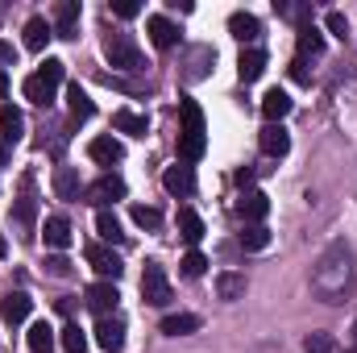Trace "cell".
I'll return each instance as SVG.
<instances>
[{
	"label": "cell",
	"mask_w": 357,
	"mask_h": 353,
	"mask_svg": "<svg viewBox=\"0 0 357 353\" xmlns=\"http://www.w3.org/2000/svg\"><path fill=\"white\" fill-rule=\"evenodd\" d=\"M237 216H241L245 225H262L270 216V195L266 191H245V195L237 200Z\"/></svg>",
	"instance_id": "11"
},
{
	"label": "cell",
	"mask_w": 357,
	"mask_h": 353,
	"mask_svg": "<svg viewBox=\"0 0 357 353\" xmlns=\"http://www.w3.org/2000/svg\"><path fill=\"white\" fill-rule=\"evenodd\" d=\"M96 345L104 353L125 350V320H121V316H100V320H96Z\"/></svg>",
	"instance_id": "9"
},
{
	"label": "cell",
	"mask_w": 357,
	"mask_h": 353,
	"mask_svg": "<svg viewBox=\"0 0 357 353\" xmlns=\"http://www.w3.org/2000/svg\"><path fill=\"white\" fill-rule=\"evenodd\" d=\"M291 108H295V100H291L287 91L274 88V91H266V96H262V117H266V125H282V117H287Z\"/></svg>",
	"instance_id": "22"
},
{
	"label": "cell",
	"mask_w": 357,
	"mask_h": 353,
	"mask_svg": "<svg viewBox=\"0 0 357 353\" xmlns=\"http://www.w3.org/2000/svg\"><path fill=\"white\" fill-rule=\"evenodd\" d=\"M88 154H91V163H100V167H112V163H121L125 158V146L116 142V137H91L88 142Z\"/></svg>",
	"instance_id": "15"
},
{
	"label": "cell",
	"mask_w": 357,
	"mask_h": 353,
	"mask_svg": "<svg viewBox=\"0 0 357 353\" xmlns=\"http://www.w3.org/2000/svg\"><path fill=\"white\" fill-rule=\"evenodd\" d=\"M262 71H266V54H262L258 46L241 50V59H237V75H241V84H258Z\"/></svg>",
	"instance_id": "19"
},
{
	"label": "cell",
	"mask_w": 357,
	"mask_h": 353,
	"mask_svg": "<svg viewBox=\"0 0 357 353\" xmlns=\"http://www.w3.org/2000/svg\"><path fill=\"white\" fill-rule=\"evenodd\" d=\"M178 117H183V133H178V154L183 163H199L204 150H208V125H204V108L195 100H183L178 104Z\"/></svg>",
	"instance_id": "2"
},
{
	"label": "cell",
	"mask_w": 357,
	"mask_h": 353,
	"mask_svg": "<svg viewBox=\"0 0 357 353\" xmlns=\"http://www.w3.org/2000/svg\"><path fill=\"white\" fill-rule=\"evenodd\" d=\"M59 341H63V350L67 353H88V333H84L79 324H67Z\"/></svg>",
	"instance_id": "36"
},
{
	"label": "cell",
	"mask_w": 357,
	"mask_h": 353,
	"mask_svg": "<svg viewBox=\"0 0 357 353\" xmlns=\"http://www.w3.org/2000/svg\"><path fill=\"white\" fill-rule=\"evenodd\" d=\"M104 59L112 63V71H125V75H137V71L146 67L142 46L133 42V33H121V29L104 33Z\"/></svg>",
	"instance_id": "4"
},
{
	"label": "cell",
	"mask_w": 357,
	"mask_h": 353,
	"mask_svg": "<svg viewBox=\"0 0 357 353\" xmlns=\"http://www.w3.org/2000/svg\"><path fill=\"white\" fill-rule=\"evenodd\" d=\"M237 241H241V250L258 254V250H266V246H270V229H266V225H245Z\"/></svg>",
	"instance_id": "34"
},
{
	"label": "cell",
	"mask_w": 357,
	"mask_h": 353,
	"mask_svg": "<svg viewBox=\"0 0 357 353\" xmlns=\"http://www.w3.org/2000/svg\"><path fill=\"white\" fill-rule=\"evenodd\" d=\"M125 191H129V187H125V179L108 171V175H100L96 183H88V187H84V204H91V208H100V212H104L108 204L125 200Z\"/></svg>",
	"instance_id": "5"
},
{
	"label": "cell",
	"mask_w": 357,
	"mask_h": 353,
	"mask_svg": "<svg viewBox=\"0 0 357 353\" xmlns=\"http://www.w3.org/2000/svg\"><path fill=\"white\" fill-rule=\"evenodd\" d=\"M178 270H183V278H199V274L208 270V258H204L199 250H191V254H187V258L178 262Z\"/></svg>",
	"instance_id": "39"
},
{
	"label": "cell",
	"mask_w": 357,
	"mask_h": 353,
	"mask_svg": "<svg viewBox=\"0 0 357 353\" xmlns=\"http://www.w3.org/2000/svg\"><path fill=\"white\" fill-rule=\"evenodd\" d=\"M142 299L150 308H167L171 303V278H167V270L158 262H146V270H142Z\"/></svg>",
	"instance_id": "6"
},
{
	"label": "cell",
	"mask_w": 357,
	"mask_h": 353,
	"mask_svg": "<svg viewBox=\"0 0 357 353\" xmlns=\"http://www.w3.org/2000/svg\"><path fill=\"white\" fill-rule=\"evenodd\" d=\"M29 353H50L54 350V329L46 324V320H38V324H29Z\"/></svg>",
	"instance_id": "33"
},
{
	"label": "cell",
	"mask_w": 357,
	"mask_h": 353,
	"mask_svg": "<svg viewBox=\"0 0 357 353\" xmlns=\"http://www.w3.org/2000/svg\"><path fill=\"white\" fill-rule=\"evenodd\" d=\"M84 303H88L96 316H116V303H121V291H116V283H91L88 291H84Z\"/></svg>",
	"instance_id": "8"
},
{
	"label": "cell",
	"mask_w": 357,
	"mask_h": 353,
	"mask_svg": "<svg viewBox=\"0 0 357 353\" xmlns=\"http://www.w3.org/2000/svg\"><path fill=\"white\" fill-rule=\"evenodd\" d=\"M67 108H71V117H75V121H88L91 112H96L91 96L79 88V84H71V88H67Z\"/></svg>",
	"instance_id": "32"
},
{
	"label": "cell",
	"mask_w": 357,
	"mask_h": 353,
	"mask_svg": "<svg viewBox=\"0 0 357 353\" xmlns=\"http://www.w3.org/2000/svg\"><path fill=\"white\" fill-rule=\"evenodd\" d=\"M50 38H54V25H50L46 17H29V21H25V50H33V54H38Z\"/></svg>",
	"instance_id": "24"
},
{
	"label": "cell",
	"mask_w": 357,
	"mask_h": 353,
	"mask_svg": "<svg viewBox=\"0 0 357 353\" xmlns=\"http://www.w3.org/2000/svg\"><path fill=\"white\" fill-rule=\"evenodd\" d=\"M212 63H216V50H212V46H195V50H191V59H187V84L204 80Z\"/></svg>",
	"instance_id": "29"
},
{
	"label": "cell",
	"mask_w": 357,
	"mask_h": 353,
	"mask_svg": "<svg viewBox=\"0 0 357 353\" xmlns=\"http://www.w3.org/2000/svg\"><path fill=\"white\" fill-rule=\"evenodd\" d=\"M274 13L295 21V25H307L312 21V4H299V0H274Z\"/></svg>",
	"instance_id": "35"
},
{
	"label": "cell",
	"mask_w": 357,
	"mask_h": 353,
	"mask_svg": "<svg viewBox=\"0 0 357 353\" xmlns=\"http://www.w3.org/2000/svg\"><path fill=\"white\" fill-rule=\"evenodd\" d=\"M162 333H167V337H191V333H199V316H191V312L167 316V320H162Z\"/></svg>",
	"instance_id": "31"
},
{
	"label": "cell",
	"mask_w": 357,
	"mask_h": 353,
	"mask_svg": "<svg viewBox=\"0 0 357 353\" xmlns=\"http://www.w3.org/2000/svg\"><path fill=\"white\" fill-rule=\"evenodd\" d=\"M146 29H150V42H154L158 50H175L178 46V25L171 17H150Z\"/></svg>",
	"instance_id": "16"
},
{
	"label": "cell",
	"mask_w": 357,
	"mask_h": 353,
	"mask_svg": "<svg viewBox=\"0 0 357 353\" xmlns=\"http://www.w3.org/2000/svg\"><path fill=\"white\" fill-rule=\"evenodd\" d=\"M54 195L67 200V204L84 200V183H79V171H75V167H59V171H54Z\"/></svg>",
	"instance_id": "17"
},
{
	"label": "cell",
	"mask_w": 357,
	"mask_h": 353,
	"mask_svg": "<svg viewBox=\"0 0 357 353\" xmlns=\"http://www.w3.org/2000/svg\"><path fill=\"white\" fill-rule=\"evenodd\" d=\"M21 133H25V117H21V108H17V104H0V137H4V146H17Z\"/></svg>",
	"instance_id": "18"
},
{
	"label": "cell",
	"mask_w": 357,
	"mask_h": 353,
	"mask_svg": "<svg viewBox=\"0 0 357 353\" xmlns=\"http://www.w3.org/2000/svg\"><path fill=\"white\" fill-rule=\"evenodd\" d=\"M46 270H50L54 278H71V274H75V266L67 262L63 254H54V258H46Z\"/></svg>",
	"instance_id": "41"
},
{
	"label": "cell",
	"mask_w": 357,
	"mask_h": 353,
	"mask_svg": "<svg viewBox=\"0 0 357 353\" xmlns=\"http://www.w3.org/2000/svg\"><path fill=\"white\" fill-rule=\"evenodd\" d=\"M84 258H88V266L104 278V283H116L121 274H125V262H121V254H112L104 241H88V250H84Z\"/></svg>",
	"instance_id": "7"
},
{
	"label": "cell",
	"mask_w": 357,
	"mask_h": 353,
	"mask_svg": "<svg viewBox=\"0 0 357 353\" xmlns=\"http://www.w3.org/2000/svg\"><path fill=\"white\" fill-rule=\"evenodd\" d=\"M137 13H142L137 0H116V4H112V17H121V21H129V17H137Z\"/></svg>",
	"instance_id": "42"
},
{
	"label": "cell",
	"mask_w": 357,
	"mask_h": 353,
	"mask_svg": "<svg viewBox=\"0 0 357 353\" xmlns=\"http://www.w3.org/2000/svg\"><path fill=\"white\" fill-rule=\"evenodd\" d=\"M354 341H357V324H354Z\"/></svg>",
	"instance_id": "49"
},
{
	"label": "cell",
	"mask_w": 357,
	"mask_h": 353,
	"mask_svg": "<svg viewBox=\"0 0 357 353\" xmlns=\"http://www.w3.org/2000/svg\"><path fill=\"white\" fill-rule=\"evenodd\" d=\"M254 175H258L254 167H241V171H237V183H241V187H250V183H254Z\"/></svg>",
	"instance_id": "45"
},
{
	"label": "cell",
	"mask_w": 357,
	"mask_h": 353,
	"mask_svg": "<svg viewBox=\"0 0 357 353\" xmlns=\"http://www.w3.org/2000/svg\"><path fill=\"white\" fill-rule=\"evenodd\" d=\"M258 146H262V154H266V158H282V154L291 150V133H287L282 125H266V129H262V137H258Z\"/></svg>",
	"instance_id": "21"
},
{
	"label": "cell",
	"mask_w": 357,
	"mask_h": 353,
	"mask_svg": "<svg viewBox=\"0 0 357 353\" xmlns=\"http://www.w3.org/2000/svg\"><path fill=\"white\" fill-rule=\"evenodd\" d=\"M54 38H79V0L54 4Z\"/></svg>",
	"instance_id": "12"
},
{
	"label": "cell",
	"mask_w": 357,
	"mask_h": 353,
	"mask_svg": "<svg viewBox=\"0 0 357 353\" xmlns=\"http://www.w3.org/2000/svg\"><path fill=\"white\" fill-rule=\"evenodd\" d=\"M324 29H328L333 38H341V42H345V38H349V17L333 8V13H324Z\"/></svg>",
	"instance_id": "38"
},
{
	"label": "cell",
	"mask_w": 357,
	"mask_h": 353,
	"mask_svg": "<svg viewBox=\"0 0 357 353\" xmlns=\"http://www.w3.org/2000/svg\"><path fill=\"white\" fill-rule=\"evenodd\" d=\"M17 63V54H13V46L8 42H0V67H13Z\"/></svg>",
	"instance_id": "44"
},
{
	"label": "cell",
	"mask_w": 357,
	"mask_h": 353,
	"mask_svg": "<svg viewBox=\"0 0 357 353\" xmlns=\"http://www.w3.org/2000/svg\"><path fill=\"white\" fill-rule=\"evenodd\" d=\"M291 80H295V84H312V71H307V59H299V54L291 59Z\"/></svg>",
	"instance_id": "43"
},
{
	"label": "cell",
	"mask_w": 357,
	"mask_h": 353,
	"mask_svg": "<svg viewBox=\"0 0 357 353\" xmlns=\"http://www.w3.org/2000/svg\"><path fill=\"white\" fill-rule=\"evenodd\" d=\"M13 216H17L21 233H33V220H38V195H33V179H29V175L21 179V200H17Z\"/></svg>",
	"instance_id": "10"
},
{
	"label": "cell",
	"mask_w": 357,
	"mask_h": 353,
	"mask_svg": "<svg viewBox=\"0 0 357 353\" xmlns=\"http://www.w3.org/2000/svg\"><path fill=\"white\" fill-rule=\"evenodd\" d=\"M42 237H46V250H67V246L75 241V233H71V220H67V216H46Z\"/></svg>",
	"instance_id": "14"
},
{
	"label": "cell",
	"mask_w": 357,
	"mask_h": 353,
	"mask_svg": "<svg viewBox=\"0 0 357 353\" xmlns=\"http://www.w3.org/2000/svg\"><path fill=\"white\" fill-rule=\"evenodd\" d=\"M162 187H167L175 200H187V195H195V175H191V167H187V163H175V167H167V175H162Z\"/></svg>",
	"instance_id": "13"
},
{
	"label": "cell",
	"mask_w": 357,
	"mask_h": 353,
	"mask_svg": "<svg viewBox=\"0 0 357 353\" xmlns=\"http://www.w3.org/2000/svg\"><path fill=\"white\" fill-rule=\"evenodd\" d=\"M96 233H100V241H112V246H125V229H121V220L104 208V212H96Z\"/></svg>",
	"instance_id": "30"
},
{
	"label": "cell",
	"mask_w": 357,
	"mask_h": 353,
	"mask_svg": "<svg viewBox=\"0 0 357 353\" xmlns=\"http://www.w3.org/2000/svg\"><path fill=\"white\" fill-rule=\"evenodd\" d=\"M4 163H8V150H4V146H0V167H4Z\"/></svg>",
	"instance_id": "48"
},
{
	"label": "cell",
	"mask_w": 357,
	"mask_h": 353,
	"mask_svg": "<svg viewBox=\"0 0 357 353\" xmlns=\"http://www.w3.org/2000/svg\"><path fill=\"white\" fill-rule=\"evenodd\" d=\"M29 308H33V299H29L25 291H8V295L0 299V316H4V324H21V320L29 316Z\"/></svg>",
	"instance_id": "20"
},
{
	"label": "cell",
	"mask_w": 357,
	"mask_h": 353,
	"mask_svg": "<svg viewBox=\"0 0 357 353\" xmlns=\"http://www.w3.org/2000/svg\"><path fill=\"white\" fill-rule=\"evenodd\" d=\"M133 225L154 233V229L162 225V212H158V208H150V204H133Z\"/></svg>",
	"instance_id": "37"
},
{
	"label": "cell",
	"mask_w": 357,
	"mask_h": 353,
	"mask_svg": "<svg viewBox=\"0 0 357 353\" xmlns=\"http://www.w3.org/2000/svg\"><path fill=\"white\" fill-rule=\"evenodd\" d=\"M4 254H8V241H4V233H0V258H4Z\"/></svg>",
	"instance_id": "46"
},
{
	"label": "cell",
	"mask_w": 357,
	"mask_h": 353,
	"mask_svg": "<svg viewBox=\"0 0 357 353\" xmlns=\"http://www.w3.org/2000/svg\"><path fill=\"white\" fill-rule=\"evenodd\" d=\"M63 75H67V63H59V59H46L25 84H21V91H25V100H33L38 108H50L54 104V96H59V84H63Z\"/></svg>",
	"instance_id": "3"
},
{
	"label": "cell",
	"mask_w": 357,
	"mask_h": 353,
	"mask_svg": "<svg viewBox=\"0 0 357 353\" xmlns=\"http://www.w3.org/2000/svg\"><path fill=\"white\" fill-rule=\"evenodd\" d=\"M4 91H8V80H4V71H0V96H4Z\"/></svg>",
	"instance_id": "47"
},
{
	"label": "cell",
	"mask_w": 357,
	"mask_h": 353,
	"mask_svg": "<svg viewBox=\"0 0 357 353\" xmlns=\"http://www.w3.org/2000/svg\"><path fill=\"white\" fill-rule=\"evenodd\" d=\"M349 283H354L349 250H345V246H333V250L320 258V266H316L312 287H316V295H320L324 303H341V299H345V291H349Z\"/></svg>",
	"instance_id": "1"
},
{
	"label": "cell",
	"mask_w": 357,
	"mask_h": 353,
	"mask_svg": "<svg viewBox=\"0 0 357 353\" xmlns=\"http://www.w3.org/2000/svg\"><path fill=\"white\" fill-rule=\"evenodd\" d=\"M229 33H233L237 42H258V38H262V21H258L254 13H233V17H229Z\"/></svg>",
	"instance_id": "23"
},
{
	"label": "cell",
	"mask_w": 357,
	"mask_h": 353,
	"mask_svg": "<svg viewBox=\"0 0 357 353\" xmlns=\"http://www.w3.org/2000/svg\"><path fill=\"white\" fill-rule=\"evenodd\" d=\"M295 42H299V59H320V54H324V33H320L312 21L299 25V38H295Z\"/></svg>",
	"instance_id": "25"
},
{
	"label": "cell",
	"mask_w": 357,
	"mask_h": 353,
	"mask_svg": "<svg viewBox=\"0 0 357 353\" xmlns=\"http://www.w3.org/2000/svg\"><path fill=\"white\" fill-rule=\"evenodd\" d=\"M112 129H116V133H129V137H146L150 125H146V117H137L133 108H116V112H112Z\"/></svg>",
	"instance_id": "26"
},
{
	"label": "cell",
	"mask_w": 357,
	"mask_h": 353,
	"mask_svg": "<svg viewBox=\"0 0 357 353\" xmlns=\"http://www.w3.org/2000/svg\"><path fill=\"white\" fill-rule=\"evenodd\" d=\"M307 353H337V341L328 333H307Z\"/></svg>",
	"instance_id": "40"
},
{
	"label": "cell",
	"mask_w": 357,
	"mask_h": 353,
	"mask_svg": "<svg viewBox=\"0 0 357 353\" xmlns=\"http://www.w3.org/2000/svg\"><path fill=\"white\" fill-rule=\"evenodd\" d=\"M178 237H183L187 246H199V241H204V220H199L195 208H178Z\"/></svg>",
	"instance_id": "27"
},
{
	"label": "cell",
	"mask_w": 357,
	"mask_h": 353,
	"mask_svg": "<svg viewBox=\"0 0 357 353\" xmlns=\"http://www.w3.org/2000/svg\"><path fill=\"white\" fill-rule=\"evenodd\" d=\"M216 295L229 299V303L241 299V295H245V274H241V270H220V274H216Z\"/></svg>",
	"instance_id": "28"
}]
</instances>
